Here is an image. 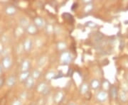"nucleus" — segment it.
<instances>
[{
    "mask_svg": "<svg viewBox=\"0 0 128 105\" xmlns=\"http://www.w3.org/2000/svg\"><path fill=\"white\" fill-rule=\"evenodd\" d=\"M14 9L12 7H9V8H7V9H6V13H8L9 14H12V13H14Z\"/></svg>",
    "mask_w": 128,
    "mask_h": 105,
    "instance_id": "2",
    "label": "nucleus"
},
{
    "mask_svg": "<svg viewBox=\"0 0 128 105\" xmlns=\"http://www.w3.org/2000/svg\"><path fill=\"white\" fill-rule=\"evenodd\" d=\"M14 78H9V80H8V82H7V83H8V85H9V86H12V85H13V83H14Z\"/></svg>",
    "mask_w": 128,
    "mask_h": 105,
    "instance_id": "3",
    "label": "nucleus"
},
{
    "mask_svg": "<svg viewBox=\"0 0 128 105\" xmlns=\"http://www.w3.org/2000/svg\"><path fill=\"white\" fill-rule=\"evenodd\" d=\"M10 63H11V60L10 58H9L8 57H6V58L4 59L3 60V65H4V67L5 68H9V65H10Z\"/></svg>",
    "mask_w": 128,
    "mask_h": 105,
    "instance_id": "1",
    "label": "nucleus"
}]
</instances>
